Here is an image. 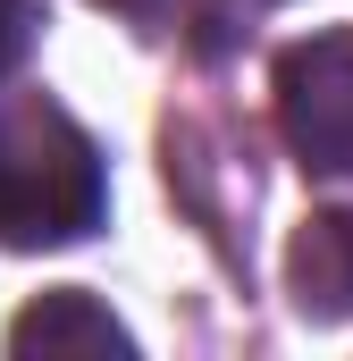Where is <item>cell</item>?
<instances>
[{
  "instance_id": "5",
  "label": "cell",
  "mask_w": 353,
  "mask_h": 361,
  "mask_svg": "<svg viewBox=\"0 0 353 361\" xmlns=\"http://www.w3.org/2000/svg\"><path fill=\"white\" fill-rule=\"evenodd\" d=\"M25 42H34V8L25 0H0V76L25 59Z\"/></svg>"
},
{
  "instance_id": "2",
  "label": "cell",
  "mask_w": 353,
  "mask_h": 361,
  "mask_svg": "<svg viewBox=\"0 0 353 361\" xmlns=\"http://www.w3.org/2000/svg\"><path fill=\"white\" fill-rule=\"evenodd\" d=\"M277 126L303 169L353 177V25L311 34L277 59Z\"/></svg>"
},
{
  "instance_id": "3",
  "label": "cell",
  "mask_w": 353,
  "mask_h": 361,
  "mask_svg": "<svg viewBox=\"0 0 353 361\" xmlns=\"http://www.w3.org/2000/svg\"><path fill=\"white\" fill-rule=\"evenodd\" d=\"M8 353H17V361H126L135 336H126L92 294H42V302L17 311Z\"/></svg>"
},
{
  "instance_id": "1",
  "label": "cell",
  "mask_w": 353,
  "mask_h": 361,
  "mask_svg": "<svg viewBox=\"0 0 353 361\" xmlns=\"http://www.w3.org/2000/svg\"><path fill=\"white\" fill-rule=\"evenodd\" d=\"M109 185L92 135L51 101H0V244H76L101 227Z\"/></svg>"
},
{
  "instance_id": "4",
  "label": "cell",
  "mask_w": 353,
  "mask_h": 361,
  "mask_svg": "<svg viewBox=\"0 0 353 361\" xmlns=\"http://www.w3.org/2000/svg\"><path fill=\"white\" fill-rule=\"evenodd\" d=\"M286 286L311 319H353V210H311L294 227Z\"/></svg>"
}]
</instances>
